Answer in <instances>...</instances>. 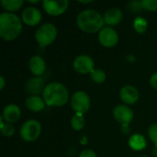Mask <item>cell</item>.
<instances>
[{"label":"cell","mask_w":157,"mask_h":157,"mask_svg":"<svg viewBox=\"0 0 157 157\" xmlns=\"http://www.w3.org/2000/svg\"><path fill=\"white\" fill-rule=\"evenodd\" d=\"M22 19L15 13L4 12L0 14V37L3 40L12 41L21 33Z\"/></svg>","instance_id":"obj_1"},{"label":"cell","mask_w":157,"mask_h":157,"mask_svg":"<svg viewBox=\"0 0 157 157\" xmlns=\"http://www.w3.org/2000/svg\"><path fill=\"white\" fill-rule=\"evenodd\" d=\"M76 24L83 32L93 34L99 32L105 25L103 16L94 9H85L76 17Z\"/></svg>","instance_id":"obj_2"},{"label":"cell","mask_w":157,"mask_h":157,"mask_svg":"<svg viewBox=\"0 0 157 157\" xmlns=\"http://www.w3.org/2000/svg\"><path fill=\"white\" fill-rule=\"evenodd\" d=\"M42 98L46 106L63 107L69 100V92L63 84L52 82L46 85L42 93Z\"/></svg>","instance_id":"obj_3"},{"label":"cell","mask_w":157,"mask_h":157,"mask_svg":"<svg viewBox=\"0 0 157 157\" xmlns=\"http://www.w3.org/2000/svg\"><path fill=\"white\" fill-rule=\"evenodd\" d=\"M58 35L57 28L52 23H44L40 25L35 32V40L37 43L44 48L54 42Z\"/></svg>","instance_id":"obj_4"},{"label":"cell","mask_w":157,"mask_h":157,"mask_svg":"<svg viewBox=\"0 0 157 157\" xmlns=\"http://www.w3.org/2000/svg\"><path fill=\"white\" fill-rule=\"evenodd\" d=\"M41 133V125L37 120L25 121L19 130V136L27 143L35 142Z\"/></svg>","instance_id":"obj_5"},{"label":"cell","mask_w":157,"mask_h":157,"mask_svg":"<svg viewBox=\"0 0 157 157\" xmlns=\"http://www.w3.org/2000/svg\"><path fill=\"white\" fill-rule=\"evenodd\" d=\"M70 105L75 113L86 114L91 107V100L88 94L85 91L75 92L70 98Z\"/></svg>","instance_id":"obj_6"},{"label":"cell","mask_w":157,"mask_h":157,"mask_svg":"<svg viewBox=\"0 0 157 157\" xmlns=\"http://www.w3.org/2000/svg\"><path fill=\"white\" fill-rule=\"evenodd\" d=\"M44 11L52 17L63 15L69 6L68 0H43L41 2Z\"/></svg>","instance_id":"obj_7"},{"label":"cell","mask_w":157,"mask_h":157,"mask_svg":"<svg viewBox=\"0 0 157 157\" xmlns=\"http://www.w3.org/2000/svg\"><path fill=\"white\" fill-rule=\"evenodd\" d=\"M99 43L106 48H113L115 47L120 40L118 31L112 27H104L99 32L98 36Z\"/></svg>","instance_id":"obj_8"},{"label":"cell","mask_w":157,"mask_h":157,"mask_svg":"<svg viewBox=\"0 0 157 157\" xmlns=\"http://www.w3.org/2000/svg\"><path fill=\"white\" fill-rule=\"evenodd\" d=\"M74 70L80 75L90 74L95 69L94 59L86 54H81L75 57L73 62Z\"/></svg>","instance_id":"obj_9"},{"label":"cell","mask_w":157,"mask_h":157,"mask_svg":"<svg viewBox=\"0 0 157 157\" xmlns=\"http://www.w3.org/2000/svg\"><path fill=\"white\" fill-rule=\"evenodd\" d=\"M113 117L121 125L130 124L133 120L134 113L129 106L120 104L113 109Z\"/></svg>","instance_id":"obj_10"},{"label":"cell","mask_w":157,"mask_h":157,"mask_svg":"<svg viewBox=\"0 0 157 157\" xmlns=\"http://www.w3.org/2000/svg\"><path fill=\"white\" fill-rule=\"evenodd\" d=\"M21 19L24 24L30 27H35L41 22L42 15L37 7L29 6L23 9L21 14Z\"/></svg>","instance_id":"obj_11"},{"label":"cell","mask_w":157,"mask_h":157,"mask_svg":"<svg viewBox=\"0 0 157 157\" xmlns=\"http://www.w3.org/2000/svg\"><path fill=\"white\" fill-rule=\"evenodd\" d=\"M120 98L127 106L133 105L138 102L140 98V92L135 86L132 85H126L121 88Z\"/></svg>","instance_id":"obj_12"},{"label":"cell","mask_w":157,"mask_h":157,"mask_svg":"<svg viewBox=\"0 0 157 157\" xmlns=\"http://www.w3.org/2000/svg\"><path fill=\"white\" fill-rule=\"evenodd\" d=\"M45 86V78L43 76H34L27 81L25 89L30 96H39L40 94L42 95Z\"/></svg>","instance_id":"obj_13"},{"label":"cell","mask_w":157,"mask_h":157,"mask_svg":"<svg viewBox=\"0 0 157 157\" xmlns=\"http://www.w3.org/2000/svg\"><path fill=\"white\" fill-rule=\"evenodd\" d=\"M21 117V110L19 107L16 104H8L6 105L2 112V118L6 123L13 124L17 122Z\"/></svg>","instance_id":"obj_14"},{"label":"cell","mask_w":157,"mask_h":157,"mask_svg":"<svg viewBox=\"0 0 157 157\" xmlns=\"http://www.w3.org/2000/svg\"><path fill=\"white\" fill-rule=\"evenodd\" d=\"M105 24L109 27H114L119 25L123 19V13L118 7H110L107 9L103 15Z\"/></svg>","instance_id":"obj_15"},{"label":"cell","mask_w":157,"mask_h":157,"mask_svg":"<svg viewBox=\"0 0 157 157\" xmlns=\"http://www.w3.org/2000/svg\"><path fill=\"white\" fill-rule=\"evenodd\" d=\"M29 69L34 76H42L46 71V62L41 56L34 55L29 61Z\"/></svg>","instance_id":"obj_16"},{"label":"cell","mask_w":157,"mask_h":157,"mask_svg":"<svg viewBox=\"0 0 157 157\" xmlns=\"http://www.w3.org/2000/svg\"><path fill=\"white\" fill-rule=\"evenodd\" d=\"M26 108L32 112H40L44 109L46 103L42 97L40 96H29L25 100Z\"/></svg>","instance_id":"obj_17"},{"label":"cell","mask_w":157,"mask_h":157,"mask_svg":"<svg viewBox=\"0 0 157 157\" xmlns=\"http://www.w3.org/2000/svg\"><path fill=\"white\" fill-rule=\"evenodd\" d=\"M129 146L132 150L135 152H140L144 150L147 147V140L146 138L140 133H134L129 138Z\"/></svg>","instance_id":"obj_18"},{"label":"cell","mask_w":157,"mask_h":157,"mask_svg":"<svg viewBox=\"0 0 157 157\" xmlns=\"http://www.w3.org/2000/svg\"><path fill=\"white\" fill-rule=\"evenodd\" d=\"M0 3L6 12L8 13H14L19 10L24 5L23 0H2Z\"/></svg>","instance_id":"obj_19"},{"label":"cell","mask_w":157,"mask_h":157,"mask_svg":"<svg viewBox=\"0 0 157 157\" xmlns=\"http://www.w3.org/2000/svg\"><path fill=\"white\" fill-rule=\"evenodd\" d=\"M70 125H71V128L75 132H79L83 130L86 125V120H85L84 115L79 114V113H75L73 117L71 118Z\"/></svg>","instance_id":"obj_20"},{"label":"cell","mask_w":157,"mask_h":157,"mask_svg":"<svg viewBox=\"0 0 157 157\" xmlns=\"http://www.w3.org/2000/svg\"><path fill=\"white\" fill-rule=\"evenodd\" d=\"M148 28V22L147 20L141 16H138L133 20V29L134 30L139 34H144L146 32Z\"/></svg>","instance_id":"obj_21"},{"label":"cell","mask_w":157,"mask_h":157,"mask_svg":"<svg viewBox=\"0 0 157 157\" xmlns=\"http://www.w3.org/2000/svg\"><path fill=\"white\" fill-rule=\"evenodd\" d=\"M90 77L92 81L96 84H103L107 79V75L105 71L100 68H95L90 73Z\"/></svg>","instance_id":"obj_22"},{"label":"cell","mask_w":157,"mask_h":157,"mask_svg":"<svg viewBox=\"0 0 157 157\" xmlns=\"http://www.w3.org/2000/svg\"><path fill=\"white\" fill-rule=\"evenodd\" d=\"M142 6L144 10L150 12L157 11V0H142Z\"/></svg>","instance_id":"obj_23"},{"label":"cell","mask_w":157,"mask_h":157,"mask_svg":"<svg viewBox=\"0 0 157 157\" xmlns=\"http://www.w3.org/2000/svg\"><path fill=\"white\" fill-rule=\"evenodd\" d=\"M147 134L149 137V140L155 144V146H157V123L152 124L147 131Z\"/></svg>","instance_id":"obj_24"},{"label":"cell","mask_w":157,"mask_h":157,"mask_svg":"<svg viewBox=\"0 0 157 157\" xmlns=\"http://www.w3.org/2000/svg\"><path fill=\"white\" fill-rule=\"evenodd\" d=\"M127 8L132 13H139L144 10L142 1H131L127 5Z\"/></svg>","instance_id":"obj_25"},{"label":"cell","mask_w":157,"mask_h":157,"mask_svg":"<svg viewBox=\"0 0 157 157\" xmlns=\"http://www.w3.org/2000/svg\"><path fill=\"white\" fill-rule=\"evenodd\" d=\"M1 128V132L6 137H11L15 133V127L10 123H5Z\"/></svg>","instance_id":"obj_26"},{"label":"cell","mask_w":157,"mask_h":157,"mask_svg":"<svg viewBox=\"0 0 157 157\" xmlns=\"http://www.w3.org/2000/svg\"><path fill=\"white\" fill-rule=\"evenodd\" d=\"M78 157H98L96 153L93 151V150H90V149H86V150H83L80 155H78Z\"/></svg>","instance_id":"obj_27"},{"label":"cell","mask_w":157,"mask_h":157,"mask_svg":"<svg viewBox=\"0 0 157 157\" xmlns=\"http://www.w3.org/2000/svg\"><path fill=\"white\" fill-rule=\"evenodd\" d=\"M150 85L154 89L157 90V72L151 75V77H150Z\"/></svg>","instance_id":"obj_28"},{"label":"cell","mask_w":157,"mask_h":157,"mask_svg":"<svg viewBox=\"0 0 157 157\" xmlns=\"http://www.w3.org/2000/svg\"><path fill=\"white\" fill-rule=\"evenodd\" d=\"M121 132L122 134H125V135H128L131 133L132 132V129H131V126L130 124H124V125H121Z\"/></svg>","instance_id":"obj_29"},{"label":"cell","mask_w":157,"mask_h":157,"mask_svg":"<svg viewBox=\"0 0 157 157\" xmlns=\"http://www.w3.org/2000/svg\"><path fill=\"white\" fill-rule=\"evenodd\" d=\"M125 59H126V61H128V62H130V63H134V62L136 61V57H135L133 54H132V53L126 55Z\"/></svg>","instance_id":"obj_30"},{"label":"cell","mask_w":157,"mask_h":157,"mask_svg":"<svg viewBox=\"0 0 157 157\" xmlns=\"http://www.w3.org/2000/svg\"><path fill=\"white\" fill-rule=\"evenodd\" d=\"M5 86H6V79L4 78V76H1L0 77V89L3 90L5 88Z\"/></svg>","instance_id":"obj_31"},{"label":"cell","mask_w":157,"mask_h":157,"mask_svg":"<svg viewBox=\"0 0 157 157\" xmlns=\"http://www.w3.org/2000/svg\"><path fill=\"white\" fill-rule=\"evenodd\" d=\"M153 155H154L155 157H157V146L154 147V149H153Z\"/></svg>","instance_id":"obj_32"},{"label":"cell","mask_w":157,"mask_h":157,"mask_svg":"<svg viewBox=\"0 0 157 157\" xmlns=\"http://www.w3.org/2000/svg\"><path fill=\"white\" fill-rule=\"evenodd\" d=\"M80 143H81L82 144H87V140H86V137H83V139L80 141Z\"/></svg>","instance_id":"obj_33"},{"label":"cell","mask_w":157,"mask_h":157,"mask_svg":"<svg viewBox=\"0 0 157 157\" xmlns=\"http://www.w3.org/2000/svg\"><path fill=\"white\" fill-rule=\"evenodd\" d=\"M93 1L92 0H88V1H78V3H81V4H90V3H92Z\"/></svg>","instance_id":"obj_34"},{"label":"cell","mask_w":157,"mask_h":157,"mask_svg":"<svg viewBox=\"0 0 157 157\" xmlns=\"http://www.w3.org/2000/svg\"><path fill=\"white\" fill-rule=\"evenodd\" d=\"M29 4H38L40 1L39 0H36V1H30V0H29V1H27Z\"/></svg>","instance_id":"obj_35"},{"label":"cell","mask_w":157,"mask_h":157,"mask_svg":"<svg viewBox=\"0 0 157 157\" xmlns=\"http://www.w3.org/2000/svg\"><path fill=\"white\" fill-rule=\"evenodd\" d=\"M140 157H149V156H147V155H142V156H140Z\"/></svg>","instance_id":"obj_36"}]
</instances>
